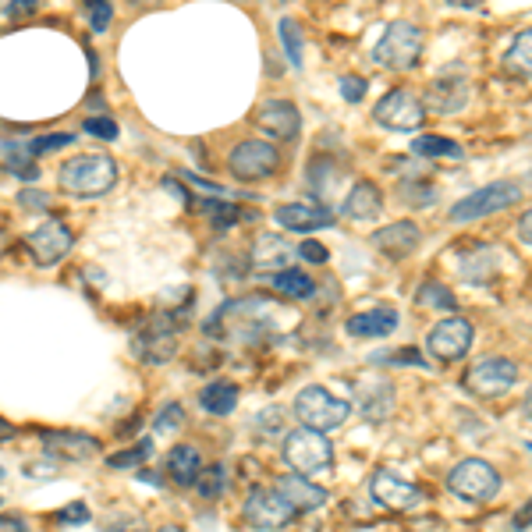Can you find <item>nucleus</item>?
I'll return each instance as SVG.
<instances>
[{"label":"nucleus","instance_id":"f257e3e1","mask_svg":"<svg viewBox=\"0 0 532 532\" xmlns=\"http://www.w3.org/2000/svg\"><path fill=\"white\" fill-rule=\"evenodd\" d=\"M281 320V309L266 298H235V302H224L210 320L203 323L206 337H217V341H231V345H259L277 330Z\"/></svg>","mask_w":532,"mask_h":532},{"label":"nucleus","instance_id":"f03ea898","mask_svg":"<svg viewBox=\"0 0 532 532\" xmlns=\"http://www.w3.org/2000/svg\"><path fill=\"white\" fill-rule=\"evenodd\" d=\"M57 181L68 196L79 199H96L107 196L110 188L118 185V164L107 157V153H86V157H71L61 164Z\"/></svg>","mask_w":532,"mask_h":532},{"label":"nucleus","instance_id":"7ed1b4c3","mask_svg":"<svg viewBox=\"0 0 532 532\" xmlns=\"http://www.w3.org/2000/svg\"><path fill=\"white\" fill-rule=\"evenodd\" d=\"M423 29L412 22H391L373 47V61L387 71H408L423 57Z\"/></svg>","mask_w":532,"mask_h":532},{"label":"nucleus","instance_id":"20e7f679","mask_svg":"<svg viewBox=\"0 0 532 532\" xmlns=\"http://www.w3.org/2000/svg\"><path fill=\"white\" fill-rule=\"evenodd\" d=\"M284 462L291 465V472L313 479L334 465V444L320 430L302 426V430L288 433V440H284Z\"/></svg>","mask_w":532,"mask_h":532},{"label":"nucleus","instance_id":"39448f33","mask_svg":"<svg viewBox=\"0 0 532 532\" xmlns=\"http://www.w3.org/2000/svg\"><path fill=\"white\" fill-rule=\"evenodd\" d=\"M518 199H522V188H518L515 181H490V185L476 188V192H469L465 199H458L447 217H451L454 224H469V220H483V217L508 210Z\"/></svg>","mask_w":532,"mask_h":532},{"label":"nucleus","instance_id":"423d86ee","mask_svg":"<svg viewBox=\"0 0 532 532\" xmlns=\"http://www.w3.org/2000/svg\"><path fill=\"white\" fill-rule=\"evenodd\" d=\"M295 415L302 419V426H309V430L330 433V430H337V426H345V419L352 415V405H348L345 398L330 394L327 387H306V391H298V398H295Z\"/></svg>","mask_w":532,"mask_h":532},{"label":"nucleus","instance_id":"0eeeda50","mask_svg":"<svg viewBox=\"0 0 532 532\" xmlns=\"http://www.w3.org/2000/svg\"><path fill=\"white\" fill-rule=\"evenodd\" d=\"M447 486H451L454 497H462L469 504H490L501 490V476L483 458H465L447 472Z\"/></svg>","mask_w":532,"mask_h":532},{"label":"nucleus","instance_id":"6e6552de","mask_svg":"<svg viewBox=\"0 0 532 532\" xmlns=\"http://www.w3.org/2000/svg\"><path fill=\"white\" fill-rule=\"evenodd\" d=\"M277 167H281V153L263 139H242L227 153V171L238 181H263L277 174Z\"/></svg>","mask_w":532,"mask_h":532},{"label":"nucleus","instance_id":"1a4fd4ad","mask_svg":"<svg viewBox=\"0 0 532 532\" xmlns=\"http://www.w3.org/2000/svg\"><path fill=\"white\" fill-rule=\"evenodd\" d=\"M373 121L387 132H415L426 121V107L412 89H391L373 107Z\"/></svg>","mask_w":532,"mask_h":532},{"label":"nucleus","instance_id":"9d476101","mask_svg":"<svg viewBox=\"0 0 532 532\" xmlns=\"http://www.w3.org/2000/svg\"><path fill=\"white\" fill-rule=\"evenodd\" d=\"M71 245H75V235H71V227L64 224V220H47V224H40L36 231L25 235V249L36 259V266L61 263L71 252Z\"/></svg>","mask_w":532,"mask_h":532},{"label":"nucleus","instance_id":"9b49d317","mask_svg":"<svg viewBox=\"0 0 532 532\" xmlns=\"http://www.w3.org/2000/svg\"><path fill=\"white\" fill-rule=\"evenodd\" d=\"M472 96V82L465 71H444V75H437V79L426 86V96H423V107L433 110V114H458V110L469 103Z\"/></svg>","mask_w":532,"mask_h":532},{"label":"nucleus","instance_id":"f8f14e48","mask_svg":"<svg viewBox=\"0 0 532 532\" xmlns=\"http://www.w3.org/2000/svg\"><path fill=\"white\" fill-rule=\"evenodd\" d=\"M469 345H472V323L465 320V316H444V320L430 330V337H426V348H430L433 359H440V362L465 359Z\"/></svg>","mask_w":532,"mask_h":532},{"label":"nucleus","instance_id":"ddd939ff","mask_svg":"<svg viewBox=\"0 0 532 532\" xmlns=\"http://www.w3.org/2000/svg\"><path fill=\"white\" fill-rule=\"evenodd\" d=\"M242 515H245V522H249L252 529L277 532V529H284L291 518H295V508H291V504L284 501L277 490H256V493H249V501H245Z\"/></svg>","mask_w":532,"mask_h":532},{"label":"nucleus","instance_id":"4468645a","mask_svg":"<svg viewBox=\"0 0 532 532\" xmlns=\"http://www.w3.org/2000/svg\"><path fill=\"white\" fill-rule=\"evenodd\" d=\"M178 327L181 323H171L167 316L157 323H149V327L132 341V352L139 355L146 366H164V362H171L174 352H178Z\"/></svg>","mask_w":532,"mask_h":532},{"label":"nucleus","instance_id":"2eb2a0df","mask_svg":"<svg viewBox=\"0 0 532 532\" xmlns=\"http://www.w3.org/2000/svg\"><path fill=\"white\" fill-rule=\"evenodd\" d=\"M369 493H373V501L387 511H412V508H419V501H423L419 486L401 479L398 472H391V469L373 472V479H369Z\"/></svg>","mask_w":532,"mask_h":532},{"label":"nucleus","instance_id":"dca6fc26","mask_svg":"<svg viewBox=\"0 0 532 532\" xmlns=\"http://www.w3.org/2000/svg\"><path fill=\"white\" fill-rule=\"evenodd\" d=\"M515 384H518V366L511 359H486L465 376V387L476 398H501Z\"/></svg>","mask_w":532,"mask_h":532},{"label":"nucleus","instance_id":"f3484780","mask_svg":"<svg viewBox=\"0 0 532 532\" xmlns=\"http://www.w3.org/2000/svg\"><path fill=\"white\" fill-rule=\"evenodd\" d=\"M256 125L277 142H291L302 132V114L291 100H263L256 110Z\"/></svg>","mask_w":532,"mask_h":532},{"label":"nucleus","instance_id":"a211bd4d","mask_svg":"<svg viewBox=\"0 0 532 532\" xmlns=\"http://www.w3.org/2000/svg\"><path fill=\"white\" fill-rule=\"evenodd\" d=\"M40 440L54 458L61 462H89L100 454V440L89 437V433H75V430H40Z\"/></svg>","mask_w":532,"mask_h":532},{"label":"nucleus","instance_id":"6ab92c4d","mask_svg":"<svg viewBox=\"0 0 532 532\" xmlns=\"http://www.w3.org/2000/svg\"><path fill=\"white\" fill-rule=\"evenodd\" d=\"M274 220L288 231H323V227H334V210H327L323 203H284L274 210Z\"/></svg>","mask_w":532,"mask_h":532},{"label":"nucleus","instance_id":"aec40b11","mask_svg":"<svg viewBox=\"0 0 532 532\" xmlns=\"http://www.w3.org/2000/svg\"><path fill=\"white\" fill-rule=\"evenodd\" d=\"M419 242H423V231H419V224H412V220H394V224L380 227L373 235V245L384 252L387 259H408L419 249Z\"/></svg>","mask_w":532,"mask_h":532},{"label":"nucleus","instance_id":"412c9836","mask_svg":"<svg viewBox=\"0 0 532 532\" xmlns=\"http://www.w3.org/2000/svg\"><path fill=\"white\" fill-rule=\"evenodd\" d=\"M501 266H504L501 249L479 245V249L462 252V256H458V277H462L465 284H490V281H497Z\"/></svg>","mask_w":532,"mask_h":532},{"label":"nucleus","instance_id":"4be33fe9","mask_svg":"<svg viewBox=\"0 0 532 532\" xmlns=\"http://www.w3.org/2000/svg\"><path fill=\"white\" fill-rule=\"evenodd\" d=\"M355 398H359L362 419H369V423H384V419H391L398 394H394L391 380H362V384L355 387Z\"/></svg>","mask_w":532,"mask_h":532},{"label":"nucleus","instance_id":"5701e85b","mask_svg":"<svg viewBox=\"0 0 532 532\" xmlns=\"http://www.w3.org/2000/svg\"><path fill=\"white\" fill-rule=\"evenodd\" d=\"M277 493L291 504L295 511H316L327 504V490L316 483H309V476H281L277 479Z\"/></svg>","mask_w":532,"mask_h":532},{"label":"nucleus","instance_id":"b1692460","mask_svg":"<svg viewBox=\"0 0 532 532\" xmlns=\"http://www.w3.org/2000/svg\"><path fill=\"white\" fill-rule=\"evenodd\" d=\"M345 330L352 337H387L398 330V309L376 306V309H366V313H355L348 316Z\"/></svg>","mask_w":532,"mask_h":532},{"label":"nucleus","instance_id":"393cba45","mask_svg":"<svg viewBox=\"0 0 532 532\" xmlns=\"http://www.w3.org/2000/svg\"><path fill=\"white\" fill-rule=\"evenodd\" d=\"M164 469H167V476H171L174 486L188 490V486H196L199 472H203V458H199V451L192 444H178V447L167 451Z\"/></svg>","mask_w":532,"mask_h":532},{"label":"nucleus","instance_id":"a878e982","mask_svg":"<svg viewBox=\"0 0 532 532\" xmlns=\"http://www.w3.org/2000/svg\"><path fill=\"white\" fill-rule=\"evenodd\" d=\"M341 178H345V167H337L334 157H313V164H309L306 171V181H309V196L316 199V203H327V199H334V192L341 188Z\"/></svg>","mask_w":532,"mask_h":532},{"label":"nucleus","instance_id":"bb28decb","mask_svg":"<svg viewBox=\"0 0 532 532\" xmlns=\"http://www.w3.org/2000/svg\"><path fill=\"white\" fill-rule=\"evenodd\" d=\"M345 217L348 220H376L380 217V210H384V196H380V188L373 185V181H359V185L348 192V199H345Z\"/></svg>","mask_w":532,"mask_h":532},{"label":"nucleus","instance_id":"cd10ccee","mask_svg":"<svg viewBox=\"0 0 532 532\" xmlns=\"http://www.w3.org/2000/svg\"><path fill=\"white\" fill-rule=\"evenodd\" d=\"M291 256H295V249L281 235H259L249 252V263L252 270H274L277 274V266H288Z\"/></svg>","mask_w":532,"mask_h":532},{"label":"nucleus","instance_id":"c85d7f7f","mask_svg":"<svg viewBox=\"0 0 532 532\" xmlns=\"http://www.w3.org/2000/svg\"><path fill=\"white\" fill-rule=\"evenodd\" d=\"M238 398H242V391L231 380H213L199 391V408L206 415H231L238 408Z\"/></svg>","mask_w":532,"mask_h":532},{"label":"nucleus","instance_id":"c756f323","mask_svg":"<svg viewBox=\"0 0 532 532\" xmlns=\"http://www.w3.org/2000/svg\"><path fill=\"white\" fill-rule=\"evenodd\" d=\"M504 71L515 75V79H532V29L515 36V43L504 54Z\"/></svg>","mask_w":532,"mask_h":532},{"label":"nucleus","instance_id":"7c9ffc66","mask_svg":"<svg viewBox=\"0 0 532 532\" xmlns=\"http://www.w3.org/2000/svg\"><path fill=\"white\" fill-rule=\"evenodd\" d=\"M412 153L426 160H462L465 157L462 146L454 139H444V135H415Z\"/></svg>","mask_w":532,"mask_h":532},{"label":"nucleus","instance_id":"2f4dec72","mask_svg":"<svg viewBox=\"0 0 532 532\" xmlns=\"http://www.w3.org/2000/svg\"><path fill=\"white\" fill-rule=\"evenodd\" d=\"M274 291L284 298H313L316 295V284L306 270H295V266H284L274 274Z\"/></svg>","mask_w":532,"mask_h":532},{"label":"nucleus","instance_id":"473e14b6","mask_svg":"<svg viewBox=\"0 0 532 532\" xmlns=\"http://www.w3.org/2000/svg\"><path fill=\"white\" fill-rule=\"evenodd\" d=\"M415 302H419L423 309H444V313H454V309H458V298H454L451 291H447L444 284H437V281L419 284V291H415Z\"/></svg>","mask_w":532,"mask_h":532},{"label":"nucleus","instance_id":"72a5a7b5","mask_svg":"<svg viewBox=\"0 0 532 532\" xmlns=\"http://www.w3.org/2000/svg\"><path fill=\"white\" fill-rule=\"evenodd\" d=\"M224 490H227V469L220 462L206 465L196 479V493L203 497V501H217V497H224Z\"/></svg>","mask_w":532,"mask_h":532},{"label":"nucleus","instance_id":"f704fd0d","mask_svg":"<svg viewBox=\"0 0 532 532\" xmlns=\"http://www.w3.org/2000/svg\"><path fill=\"white\" fill-rule=\"evenodd\" d=\"M181 426H185V408H181L178 401H167V405L153 415V433H157V437H171Z\"/></svg>","mask_w":532,"mask_h":532},{"label":"nucleus","instance_id":"c9c22d12","mask_svg":"<svg viewBox=\"0 0 532 532\" xmlns=\"http://www.w3.org/2000/svg\"><path fill=\"white\" fill-rule=\"evenodd\" d=\"M281 43L288 50L291 68H302V29H298L295 18H281Z\"/></svg>","mask_w":532,"mask_h":532},{"label":"nucleus","instance_id":"e433bc0d","mask_svg":"<svg viewBox=\"0 0 532 532\" xmlns=\"http://www.w3.org/2000/svg\"><path fill=\"white\" fill-rule=\"evenodd\" d=\"M149 451H153V440H142L139 447H128V451H118V454H110L107 465L110 469H135V465L142 462V458H149Z\"/></svg>","mask_w":532,"mask_h":532},{"label":"nucleus","instance_id":"4c0bfd02","mask_svg":"<svg viewBox=\"0 0 532 532\" xmlns=\"http://www.w3.org/2000/svg\"><path fill=\"white\" fill-rule=\"evenodd\" d=\"M75 142V135H68V132H57V135H40V139H32L29 146H25V153H29L32 160L36 157H43V153H54V149H64V146H71Z\"/></svg>","mask_w":532,"mask_h":532},{"label":"nucleus","instance_id":"58836bf2","mask_svg":"<svg viewBox=\"0 0 532 532\" xmlns=\"http://www.w3.org/2000/svg\"><path fill=\"white\" fill-rule=\"evenodd\" d=\"M199 206L210 213V220L217 227H231V224H238V220L245 217L242 206H231V203H203V199H199Z\"/></svg>","mask_w":532,"mask_h":532},{"label":"nucleus","instance_id":"ea45409f","mask_svg":"<svg viewBox=\"0 0 532 532\" xmlns=\"http://www.w3.org/2000/svg\"><path fill=\"white\" fill-rule=\"evenodd\" d=\"M82 132L93 135V139L114 142L121 135V128H118V121H114V118H86V121H82Z\"/></svg>","mask_w":532,"mask_h":532},{"label":"nucleus","instance_id":"a19ab883","mask_svg":"<svg viewBox=\"0 0 532 532\" xmlns=\"http://www.w3.org/2000/svg\"><path fill=\"white\" fill-rule=\"evenodd\" d=\"M89 508L82 501H71V504H64L61 511H54V522L57 525H86L89 522Z\"/></svg>","mask_w":532,"mask_h":532},{"label":"nucleus","instance_id":"79ce46f5","mask_svg":"<svg viewBox=\"0 0 532 532\" xmlns=\"http://www.w3.org/2000/svg\"><path fill=\"white\" fill-rule=\"evenodd\" d=\"M4 167H8V171L15 174V178H25V181H36V178H40V167L32 164L29 153H25V157H15V153H11V157L4 160Z\"/></svg>","mask_w":532,"mask_h":532},{"label":"nucleus","instance_id":"37998d69","mask_svg":"<svg viewBox=\"0 0 532 532\" xmlns=\"http://www.w3.org/2000/svg\"><path fill=\"white\" fill-rule=\"evenodd\" d=\"M18 206L29 213H43L50 210V192H36V188H22L18 192Z\"/></svg>","mask_w":532,"mask_h":532},{"label":"nucleus","instance_id":"c03bdc74","mask_svg":"<svg viewBox=\"0 0 532 532\" xmlns=\"http://www.w3.org/2000/svg\"><path fill=\"white\" fill-rule=\"evenodd\" d=\"M86 18H89V25H93V32H107L110 22H114V8H110V0L86 8Z\"/></svg>","mask_w":532,"mask_h":532},{"label":"nucleus","instance_id":"a18cd8bd","mask_svg":"<svg viewBox=\"0 0 532 532\" xmlns=\"http://www.w3.org/2000/svg\"><path fill=\"white\" fill-rule=\"evenodd\" d=\"M103 529L107 532H146L139 515H110V518H103Z\"/></svg>","mask_w":532,"mask_h":532},{"label":"nucleus","instance_id":"49530a36","mask_svg":"<svg viewBox=\"0 0 532 532\" xmlns=\"http://www.w3.org/2000/svg\"><path fill=\"white\" fill-rule=\"evenodd\" d=\"M373 362H391V366H426L423 355L415 352V348H401L398 355H376Z\"/></svg>","mask_w":532,"mask_h":532},{"label":"nucleus","instance_id":"de8ad7c7","mask_svg":"<svg viewBox=\"0 0 532 532\" xmlns=\"http://www.w3.org/2000/svg\"><path fill=\"white\" fill-rule=\"evenodd\" d=\"M341 96H345L348 103H359L362 96H366V79H359V75H345V79H341Z\"/></svg>","mask_w":532,"mask_h":532},{"label":"nucleus","instance_id":"09e8293b","mask_svg":"<svg viewBox=\"0 0 532 532\" xmlns=\"http://www.w3.org/2000/svg\"><path fill=\"white\" fill-rule=\"evenodd\" d=\"M40 11V0H11L8 8H4V15L8 18H29Z\"/></svg>","mask_w":532,"mask_h":532},{"label":"nucleus","instance_id":"8fccbe9b","mask_svg":"<svg viewBox=\"0 0 532 532\" xmlns=\"http://www.w3.org/2000/svg\"><path fill=\"white\" fill-rule=\"evenodd\" d=\"M298 252H302V259H309V263H327V249H323L320 242H306Z\"/></svg>","mask_w":532,"mask_h":532},{"label":"nucleus","instance_id":"3c124183","mask_svg":"<svg viewBox=\"0 0 532 532\" xmlns=\"http://www.w3.org/2000/svg\"><path fill=\"white\" fill-rule=\"evenodd\" d=\"M518 238L532 249V210H525L522 220H518Z\"/></svg>","mask_w":532,"mask_h":532},{"label":"nucleus","instance_id":"603ef678","mask_svg":"<svg viewBox=\"0 0 532 532\" xmlns=\"http://www.w3.org/2000/svg\"><path fill=\"white\" fill-rule=\"evenodd\" d=\"M511 525H515L518 532H522V529H529V525H532V501L525 504L522 511H515V522H511Z\"/></svg>","mask_w":532,"mask_h":532},{"label":"nucleus","instance_id":"864d4df0","mask_svg":"<svg viewBox=\"0 0 532 532\" xmlns=\"http://www.w3.org/2000/svg\"><path fill=\"white\" fill-rule=\"evenodd\" d=\"M54 472H57V465L54 462H32L29 465V469H25V476H54Z\"/></svg>","mask_w":532,"mask_h":532},{"label":"nucleus","instance_id":"5fc2aeb1","mask_svg":"<svg viewBox=\"0 0 532 532\" xmlns=\"http://www.w3.org/2000/svg\"><path fill=\"white\" fill-rule=\"evenodd\" d=\"M0 532H29L25 518H0Z\"/></svg>","mask_w":532,"mask_h":532},{"label":"nucleus","instance_id":"6e6d98bb","mask_svg":"<svg viewBox=\"0 0 532 532\" xmlns=\"http://www.w3.org/2000/svg\"><path fill=\"white\" fill-rule=\"evenodd\" d=\"M18 437V426L8 423V419H0V444H11Z\"/></svg>","mask_w":532,"mask_h":532},{"label":"nucleus","instance_id":"4d7b16f0","mask_svg":"<svg viewBox=\"0 0 532 532\" xmlns=\"http://www.w3.org/2000/svg\"><path fill=\"white\" fill-rule=\"evenodd\" d=\"M451 8H462V11H472V8H479V0H447Z\"/></svg>","mask_w":532,"mask_h":532},{"label":"nucleus","instance_id":"13d9d810","mask_svg":"<svg viewBox=\"0 0 532 532\" xmlns=\"http://www.w3.org/2000/svg\"><path fill=\"white\" fill-rule=\"evenodd\" d=\"M522 415H525V419H529V423H532V387H529V391H525V401H522Z\"/></svg>","mask_w":532,"mask_h":532},{"label":"nucleus","instance_id":"bf43d9fd","mask_svg":"<svg viewBox=\"0 0 532 532\" xmlns=\"http://www.w3.org/2000/svg\"><path fill=\"white\" fill-rule=\"evenodd\" d=\"M93 4H103V0H82V11H86V8H93Z\"/></svg>","mask_w":532,"mask_h":532},{"label":"nucleus","instance_id":"052dcab7","mask_svg":"<svg viewBox=\"0 0 532 532\" xmlns=\"http://www.w3.org/2000/svg\"><path fill=\"white\" fill-rule=\"evenodd\" d=\"M157 532H181L178 525H164V529H157Z\"/></svg>","mask_w":532,"mask_h":532},{"label":"nucleus","instance_id":"680f3d73","mask_svg":"<svg viewBox=\"0 0 532 532\" xmlns=\"http://www.w3.org/2000/svg\"><path fill=\"white\" fill-rule=\"evenodd\" d=\"M0 479H4V469H0Z\"/></svg>","mask_w":532,"mask_h":532}]
</instances>
